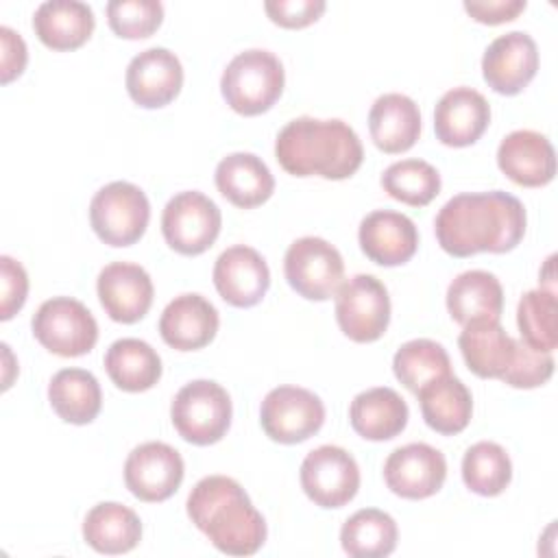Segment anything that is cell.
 Instances as JSON below:
<instances>
[{"label":"cell","mask_w":558,"mask_h":558,"mask_svg":"<svg viewBox=\"0 0 558 558\" xmlns=\"http://www.w3.org/2000/svg\"><path fill=\"white\" fill-rule=\"evenodd\" d=\"M523 203L501 190L464 192L449 198L434 220L440 248L453 257L508 253L525 235Z\"/></svg>","instance_id":"6da1fadb"},{"label":"cell","mask_w":558,"mask_h":558,"mask_svg":"<svg viewBox=\"0 0 558 558\" xmlns=\"http://www.w3.org/2000/svg\"><path fill=\"white\" fill-rule=\"evenodd\" d=\"M185 506L192 523L227 556H253L266 543V521L233 477L198 480Z\"/></svg>","instance_id":"7a4b0ae2"},{"label":"cell","mask_w":558,"mask_h":558,"mask_svg":"<svg viewBox=\"0 0 558 558\" xmlns=\"http://www.w3.org/2000/svg\"><path fill=\"white\" fill-rule=\"evenodd\" d=\"M275 157L288 174L340 181L357 172L364 148L347 122L301 116L277 133Z\"/></svg>","instance_id":"3957f363"},{"label":"cell","mask_w":558,"mask_h":558,"mask_svg":"<svg viewBox=\"0 0 558 558\" xmlns=\"http://www.w3.org/2000/svg\"><path fill=\"white\" fill-rule=\"evenodd\" d=\"M286 72L281 61L264 48L238 52L225 68L220 92L227 105L240 116H259L281 96Z\"/></svg>","instance_id":"277c9868"},{"label":"cell","mask_w":558,"mask_h":558,"mask_svg":"<svg viewBox=\"0 0 558 558\" xmlns=\"http://www.w3.org/2000/svg\"><path fill=\"white\" fill-rule=\"evenodd\" d=\"M231 397L211 379L185 384L172 399L170 418L179 436L192 445L218 442L231 425Z\"/></svg>","instance_id":"5b68a950"},{"label":"cell","mask_w":558,"mask_h":558,"mask_svg":"<svg viewBox=\"0 0 558 558\" xmlns=\"http://www.w3.org/2000/svg\"><path fill=\"white\" fill-rule=\"evenodd\" d=\"M150 220L146 194L129 181H111L100 187L89 203L94 233L109 246L135 244Z\"/></svg>","instance_id":"8992f818"},{"label":"cell","mask_w":558,"mask_h":558,"mask_svg":"<svg viewBox=\"0 0 558 558\" xmlns=\"http://www.w3.org/2000/svg\"><path fill=\"white\" fill-rule=\"evenodd\" d=\"M31 327L37 342L61 357L85 355L98 340L96 318L72 296H52L44 301L33 314Z\"/></svg>","instance_id":"52a82bcc"},{"label":"cell","mask_w":558,"mask_h":558,"mask_svg":"<svg viewBox=\"0 0 558 558\" xmlns=\"http://www.w3.org/2000/svg\"><path fill=\"white\" fill-rule=\"evenodd\" d=\"M283 272L290 288L303 299L327 301L344 279V262L333 244L316 235H305L288 246Z\"/></svg>","instance_id":"ba28073f"},{"label":"cell","mask_w":558,"mask_h":558,"mask_svg":"<svg viewBox=\"0 0 558 558\" xmlns=\"http://www.w3.org/2000/svg\"><path fill=\"white\" fill-rule=\"evenodd\" d=\"M222 216L218 205L203 192L187 190L174 194L161 214L166 244L181 255H201L218 238Z\"/></svg>","instance_id":"9c48e42d"},{"label":"cell","mask_w":558,"mask_h":558,"mask_svg":"<svg viewBox=\"0 0 558 558\" xmlns=\"http://www.w3.org/2000/svg\"><path fill=\"white\" fill-rule=\"evenodd\" d=\"M336 320L353 342L379 340L390 323V296L373 275H355L336 292Z\"/></svg>","instance_id":"30bf717a"},{"label":"cell","mask_w":558,"mask_h":558,"mask_svg":"<svg viewBox=\"0 0 558 558\" xmlns=\"http://www.w3.org/2000/svg\"><path fill=\"white\" fill-rule=\"evenodd\" d=\"M259 423L266 436L281 445H296L312 438L325 423V405L307 388L277 386L259 408Z\"/></svg>","instance_id":"8fae6325"},{"label":"cell","mask_w":558,"mask_h":558,"mask_svg":"<svg viewBox=\"0 0 558 558\" xmlns=\"http://www.w3.org/2000/svg\"><path fill=\"white\" fill-rule=\"evenodd\" d=\"M301 486L316 506L342 508L357 495L360 466L347 449L320 445L301 462Z\"/></svg>","instance_id":"7c38bea8"},{"label":"cell","mask_w":558,"mask_h":558,"mask_svg":"<svg viewBox=\"0 0 558 558\" xmlns=\"http://www.w3.org/2000/svg\"><path fill=\"white\" fill-rule=\"evenodd\" d=\"M181 453L159 440L137 445L124 462V484L133 497L148 504L170 499L183 482Z\"/></svg>","instance_id":"4fadbf2b"},{"label":"cell","mask_w":558,"mask_h":558,"mask_svg":"<svg viewBox=\"0 0 558 558\" xmlns=\"http://www.w3.org/2000/svg\"><path fill=\"white\" fill-rule=\"evenodd\" d=\"M447 477L445 456L427 442L397 447L384 462L386 486L403 499L436 495Z\"/></svg>","instance_id":"5bb4252c"},{"label":"cell","mask_w":558,"mask_h":558,"mask_svg":"<svg viewBox=\"0 0 558 558\" xmlns=\"http://www.w3.org/2000/svg\"><path fill=\"white\" fill-rule=\"evenodd\" d=\"M538 70L536 41L523 31L495 37L482 57V74L488 87L504 96H514L527 87Z\"/></svg>","instance_id":"9a60e30c"},{"label":"cell","mask_w":558,"mask_h":558,"mask_svg":"<svg viewBox=\"0 0 558 558\" xmlns=\"http://www.w3.org/2000/svg\"><path fill=\"white\" fill-rule=\"evenodd\" d=\"M96 292L107 316L122 325L142 320L155 296L150 275L140 264L131 262L107 264L98 272Z\"/></svg>","instance_id":"2e32d148"},{"label":"cell","mask_w":558,"mask_h":558,"mask_svg":"<svg viewBox=\"0 0 558 558\" xmlns=\"http://www.w3.org/2000/svg\"><path fill=\"white\" fill-rule=\"evenodd\" d=\"M126 92L144 109H159L172 102L183 85V65L168 48H148L135 54L126 68Z\"/></svg>","instance_id":"e0dca14e"},{"label":"cell","mask_w":558,"mask_h":558,"mask_svg":"<svg viewBox=\"0 0 558 558\" xmlns=\"http://www.w3.org/2000/svg\"><path fill=\"white\" fill-rule=\"evenodd\" d=\"M214 286L229 305L253 307L268 292L270 270L255 248L235 244L218 255L214 264Z\"/></svg>","instance_id":"ac0fdd59"},{"label":"cell","mask_w":558,"mask_h":558,"mask_svg":"<svg viewBox=\"0 0 558 558\" xmlns=\"http://www.w3.org/2000/svg\"><path fill=\"white\" fill-rule=\"evenodd\" d=\"M362 253L379 266H401L418 248L416 225L401 211L375 209L366 214L357 231Z\"/></svg>","instance_id":"d6986e66"},{"label":"cell","mask_w":558,"mask_h":558,"mask_svg":"<svg viewBox=\"0 0 558 558\" xmlns=\"http://www.w3.org/2000/svg\"><path fill=\"white\" fill-rule=\"evenodd\" d=\"M497 166L512 183L541 187L556 174V153L543 133L519 129L499 142Z\"/></svg>","instance_id":"ffe728a7"},{"label":"cell","mask_w":558,"mask_h":558,"mask_svg":"<svg viewBox=\"0 0 558 558\" xmlns=\"http://www.w3.org/2000/svg\"><path fill=\"white\" fill-rule=\"evenodd\" d=\"M490 122L488 100L473 87H453L440 96L434 109V131L445 146L475 144Z\"/></svg>","instance_id":"44dd1931"},{"label":"cell","mask_w":558,"mask_h":558,"mask_svg":"<svg viewBox=\"0 0 558 558\" xmlns=\"http://www.w3.org/2000/svg\"><path fill=\"white\" fill-rule=\"evenodd\" d=\"M218 325V310L205 296L187 292L174 296L163 307L159 333L163 342L177 351H198L214 340Z\"/></svg>","instance_id":"7402d4cb"},{"label":"cell","mask_w":558,"mask_h":558,"mask_svg":"<svg viewBox=\"0 0 558 558\" xmlns=\"http://www.w3.org/2000/svg\"><path fill=\"white\" fill-rule=\"evenodd\" d=\"M368 131L373 144L388 155L410 150L421 135L418 105L405 94H381L368 111Z\"/></svg>","instance_id":"603a6c76"},{"label":"cell","mask_w":558,"mask_h":558,"mask_svg":"<svg viewBox=\"0 0 558 558\" xmlns=\"http://www.w3.org/2000/svg\"><path fill=\"white\" fill-rule=\"evenodd\" d=\"M94 26L92 7L78 0H48L33 13V31L50 50L81 48L92 37Z\"/></svg>","instance_id":"cb8c5ba5"},{"label":"cell","mask_w":558,"mask_h":558,"mask_svg":"<svg viewBox=\"0 0 558 558\" xmlns=\"http://www.w3.org/2000/svg\"><path fill=\"white\" fill-rule=\"evenodd\" d=\"M218 192L240 209H253L272 196L275 179L268 166L253 153H231L216 166Z\"/></svg>","instance_id":"d4e9b609"},{"label":"cell","mask_w":558,"mask_h":558,"mask_svg":"<svg viewBox=\"0 0 558 558\" xmlns=\"http://www.w3.org/2000/svg\"><path fill=\"white\" fill-rule=\"evenodd\" d=\"M408 403L403 397L388 388H368L353 397L349 405L351 427L366 440H390L399 436L408 425Z\"/></svg>","instance_id":"484cf974"},{"label":"cell","mask_w":558,"mask_h":558,"mask_svg":"<svg viewBox=\"0 0 558 558\" xmlns=\"http://www.w3.org/2000/svg\"><path fill=\"white\" fill-rule=\"evenodd\" d=\"M458 344L471 373L482 379H501L514 357L517 340L506 333L499 320H473L464 325Z\"/></svg>","instance_id":"4316f807"},{"label":"cell","mask_w":558,"mask_h":558,"mask_svg":"<svg viewBox=\"0 0 558 558\" xmlns=\"http://www.w3.org/2000/svg\"><path fill=\"white\" fill-rule=\"evenodd\" d=\"M447 310L462 327L473 320H499L504 288L488 270L460 272L447 288Z\"/></svg>","instance_id":"83f0119b"},{"label":"cell","mask_w":558,"mask_h":558,"mask_svg":"<svg viewBox=\"0 0 558 558\" xmlns=\"http://www.w3.org/2000/svg\"><path fill=\"white\" fill-rule=\"evenodd\" d=\"M416 397H418L421 414L425 423L442 436L460 434L471 421V414H473L471 390L453 375H445L429 381L416 392Z\"/></svg>","instance_id":"f1b7e54d"},{"label":"cell","mask_w":558,"mask_h":558,"mask_svg":"<svg viewBox=\"0 0 558 558\" xmlns=\"http://www.w3.org/2000/svg\"><path fill=\"white\" fill-rule=\"evenodd\" d=\"M83 538L98 554H126L142 538V521L131 508L118 501H102L85 514Z\"/></svg>","instance_id":"f546056e"},{"label":"cell","mask_w":558,"mask_h":558,"mask_svg":"<svg viewBox=\"0 0 558 558\" xmlns=\"http://www.w3.org/2000/svg\"><path fill=\"white\" fill-rule=\"evenodd\" d=\"M48 401L57 416L72 425L92 423L102 405L98 379L85 368H61L48 384Z\"/></svg>","instance_id":"4dcf8cb0"},{"label":"cell","mask_w":558,"mask_h":558,"mask_svg":"<svg viewBox=\"0 0 558 558\" xmlns=\"http://www.w3.org/2000/svg\"><path fill=\"white\" fill-rule=\"evenodd\" d=\"M109 379L124 392H144L161 377V357L140 338H120L105 353Z\"/></svg>","instance_id":"1f68e13d"},{"label":"cell","mask_w":558,"mask_h":558,"mask_svg":"<svg viewBox=\"0 0 558 558\" xmlns=\"http://www.w3.org/2000/svg\"><path fill=\"white\" fill-rule=\"evenodd\" d=\"M399 530L395 519L377 508L353 512L340 530V545L351 558H384L397 547Z\"/></svg>","instance_id":"d6a6232c"},{"label":"cell","mask_w":558,"mask_h":558,"mask_svg":"<svg viewBox=\"0 0 558 558\" xmlns=\"http://www.w3.org/2000/svg\"><path fill=\"white\" fill-rule=\"evenodd\" d=\"M395 377L414 395L429 381L451 375V362L445 347L429 338L403 342L392 357Z\"/></svg>","instance_id":"836d02e7"},{"label":"cell","mask_w":558,"mask_h":558,"mask_svg":"<svg viewBox=\"0 0 558 558\" xmlns=\"http://www.w3.org/2000/svg\"><path fill=\"white\" fill-rule=\"evenodd\" d=\"M462 480L482 497L501 495L512 480V462L506 449L493 440L471 445L462 458Z\"/></svg>","instance_id":"e575fe53"},{"label":"cell","mask_w":558,"mask_h":558,"mask_svg":"<svg viewBox=\"0 0 558 558\" xmlns=\"http://www.w3.org/2000/svg\"><path fill=\"white\" fill-rule=\"evenodd\" d=\"M381 187L395 201L410 207H425L440 192V174L423 159H401L384 170Z\"/></svg>","instance_id":"d590c367"},{"label":"cell","mask_w":558,"mask_h":558,"mask_svg":"<svg viewBox=\"0 0 558 558\" xmlns=\"http://www.w3.org/2000/svg\"><path fill=\"white\" fill-rule=\"evenodd\" d=\"M517 325L521 340L536 349L551 353L558 344V303L554 290H530L521 296L517 307Z\"/></svg>","instance_id":"8d00e7d4"},{"label":"cell","mask_w":558,"mask_h":558,"mask_svg":"<svg viewBox=\"0 0 558 558\" xmlns=\"http://www.w3.org/2000/svg\"><path fill=\"white\" fill-rule=\"evenodd\" d=\"M163 20V4L157 0H111L107 2L109 28L124 39L150 37Z\"/></svg>","instance_id":"74e56055"},{"label":"cell","mask_w":558,"mask_h":558,"mask_svg":"<svg viewBox=\"0 0 558 558\" xmlns=\"http://www.w3.org/2000/svg\"><path fill=\"white\" fill-rule=\"evenodd\" d=\"M554 375V357L551 353L536 351L527 347L523 340L514 344V357L508 371L501 375V381L512 388H536L543 386Z\"/></svg>","instance_id":"f35d334b"},{"label":"cell","mask_w":558,"mask_h":558,"mask_svg":"<svg viewBox=\"0 0 558 558\" xmlns=\"http://www.w3.org/2000/svg\"><path fill=\"white\" fill-rule=\"evenodd\" d=\"M0 281H2V292H0V320L13 318L15 312L22 310L26 303L28 294V275L20 262H15L9 255L0 257Z\"/></svg>","instance_id":"ab89813d"},{"label":"cell","mask_w":558,"mask_h":558,"mask_svg":"<svg viewBox=\"0 0 558 558\" xmlns=\"http://www.w3.org/2000/svg\"><path fill=\"white\" fill-rule=\"evenodd\" d=\"M268 17L283 28H303L316 22L327 9L325 0H268L264 4Z\"/></svg>","instance_id":"60d3db41"},{"label":"cell","mask_w":558,"mask_h":558,"mask_svg":"<svg viewBox=\"0 0 558 558\" xmlns=\"http://www.w3.org/2000/svg\"><path fill=\"white\" fill-rule=\"evenodd\" d=\"M527 7L525 0H464V11L482 24H504Z\"/></svg>","instance_id":"b9f144b4"},{"label":"cell","mask_w":558,"mask_h":558,"mask_svg":"<svg viewBox=\"0 0 558 558\" xmlns=\"http://www.w3.org/2000/svg\"><path fill=\"white\" fill-rule=\"evenodd\" d=\"M0 59H2V83H11L15 76H20L28 61V50L20 33H15L9 26H0Z\"/></svg>","instance_id":"7bdbcfd3"}]
</instances>
